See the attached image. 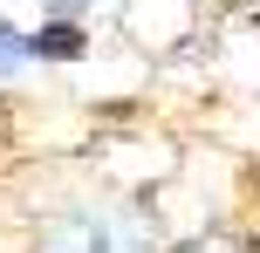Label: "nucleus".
I'll list each match as a JSON object with an SVG mask.
<instances>
[{"instance_id":"3","label":"nucleus","mask_w":260,"mask_h":253,"mask_svg":"<svg viewBox=\"0 0 260 253\" xmlns=\"http://www.w3.org/2000/svg\"><path fill=\"white\" fill-rule=\"evenodd\" d=\"M27 55H35V48H27V34H14V27L0 21V76H14V68H21Z\"/></svg>"},{"instance_id":"1","label":"nucleus","mask_w":260,"mask_h":253,"mask_svg":"<svg viewBox=\"0 0 260 253\" xmlns=\"http://www.w3.org/2000/svg\"><path fill=\"white\" fill-rule=\"evenodd\" d=\"M41 253H137V233L103 219V212H76L41 240Z\"/></svg>"},{"instance_id":"4","label":"nucleus","mask_w":260,"mask_h":253,"mask_svg":"<svg viewBox=\"0 0 260 253\" xmlns=\"http://www.w3.org/2000/svg\"><path fill=\"white\" fill-rule=\"evenodd\" d=\"M185 253H240V246H226V240H199V246H185Z\"/></svg>"},{"instance_id":"2","label":"nucleus","mask_w":260,"mask_h":253,"mask_svg":"<svg viewBox=\"0 0 260 253\" xmlns=\"http://www.w3.org/2000/svg\"><path fill=\"white\" fill-rule=\"evenodd\" d=\"M27 48L48 55V62H69V55H82V27L76 21H55V27H41V34H27Z\"/></svg>"}]
</instances>
